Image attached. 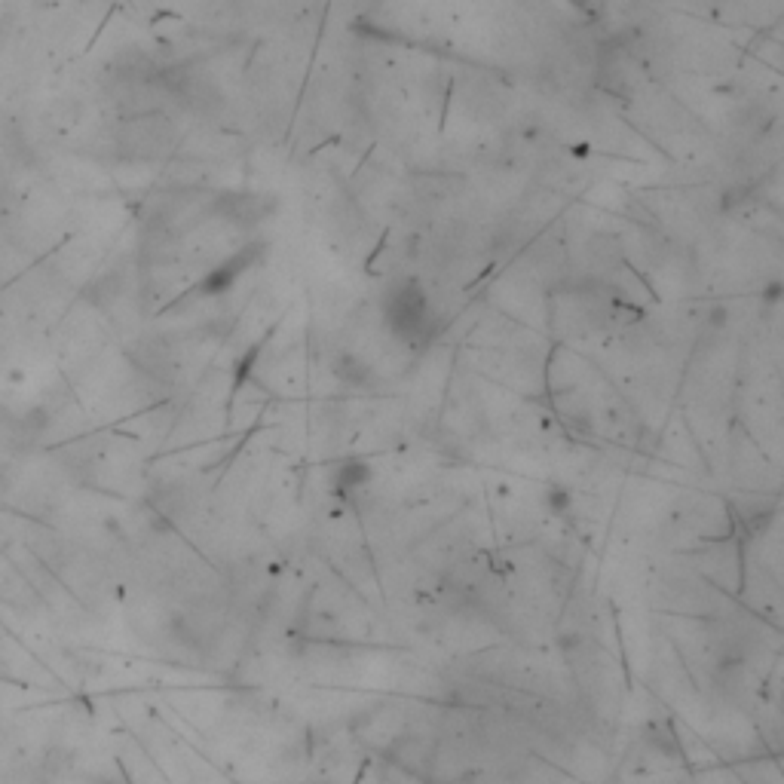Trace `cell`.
I'll return each instance as SVG.
<instances>
[{"label": "cell", "instance_id": "obj_1", "mask_svg": "<svg viewBox=\"0 0 784 784\" xmlns=\"http://www.w3.org/2000/svg\"><path fill=\"white\" fill-rule=\"evenodd\" d=\"M380 316L383 325L392 337H399L411 347H417V340L432 337V304L429 294L420 279L402 276L396 282H389L380 301Z\"/></svg>", "mask_w": 784, "mask_h": 784}, {"label": "cell", "instance_id": "obj_3", "mask_svg": "<svg viewBox=\"0 0 784 784\" xmlns=\"http://www.w3.org/2000/svg\"><path fill=\"white\" fill-rule=\"evenodd\" d=\"M221 203H227V206H236V209H221L227 218H233V221H249V224H255V221H261L267 212H270V203L264 200V196H258V193H227Z\"/></svg>", "mask_w": 784, "mask_h": 784}, {"label": "cell", "instance_id": "obj_4", "mask_svg": "<svg viewBox=\"0 0 784 784\" xmlns=\"http://www.w3.org/2000/svg\"><path fill=\"white\" fill-rule=\"evenodd\" d=\"M368 478H371V469H368V463H362V460H347V463L337 466V487H340V490H356V487H362Z\"/></svg>", "mask_w": 784, "mask_h": 784}, {"label": "cell", "instance_id": "obj_2", "mask_svg": "<svg viewBox=\"0 0 784 784\" xmlns=\"http://www.w3.org/2000/svg\"><path fill=\"white\" fill-rule=\"evenodd\" d=\"M264 258V242H252V245H245V249H239L236 255H230L224 264H218L215 270H209V276L200 282V291L206 294V298H215V294H224L245 270H252L258 261Z\"/></svg>", "mask_w": 784, "mask_h": 784}]
</instances>
